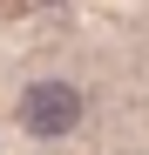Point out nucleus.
Segmentation results:
<instances>
[{
	"label": "nucleus",
	"instance_id": "f257e3e1",
	"mask_svg": "<svg viewBox=\"0 0 149 155\" xmlns=\"http://www.w3.org/2000/svg\"><path fill=\"white\" fill-rule=\"evenodd\" d=\"M74 121H81V94L68 81H34L20 94V128L27 135H68Z\"/></svg>",
	"mask_w": 149,
	"mask_h": 155
}]
</instances>
